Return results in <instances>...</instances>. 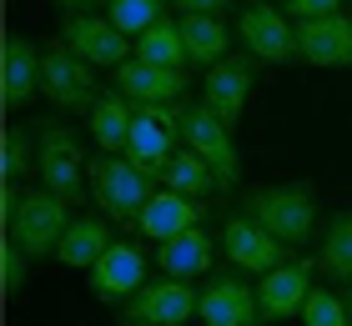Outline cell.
I'll return each mask as SVG.
<instances>
[{
    "label": "cell",
    "instance_id": "cell-32",
    "mask_svg": "<svg viewBox=\"0 0 352 326\" xmlns=\"http://www.w3.org/2000/svg\"><path fill=\"white\" fill-rule=\"evenodd\" d=\"M176 5H182L186 15H221L232 0H176Z\"/></svg>",
    "mask_w": 352,
    "mask_h": 326
},
{
    "label": "cell",
    "instance_id": "cell-20",
    "mask_svg": "<svg viewBox=\"0 0 352 326\" xmlns=\"http://www.w3.org/2000/svg\"><path fill=\"white\" fill-rule=\"evenodd\" d=\"M41 86V51L36 40L25 36H6V86H0V101L6 110H21Z\"/></svg>",
    "mask_w": 352,
    "mask_h": 326
},
{
    "label": "cell",
    "instance_id": "cell-34",
    "mask_svg": "<svg viewBox=\"0 0 352 326\" xmlns=\"http://www.w3.org/2000/svg\"><path fill=\"white\" fill-rule=\"evenodd\" d=\"M342 306H347V321H352V281H347V291H342Z\"/></svg>",
    "mask_w": 352,
    "mask_h": 326
},
{
    "label": "cell",
    "instance_id": "cell-1",
    "mask_svg": "<svg viewBox=\"0 0 352 326\" xmlns=\"http://www.w3.org/2000/svg\"><path fill=\"white\" fill-rule=\"evenodd\" d=\"M242 211L252 221H262L282 246L302 251L317 236V201L307 181H287V186H257L242 196Z\"/></svg>",
    "mask_w": 352,
    "mask_h": 326
},
{
    "label": "cell",
    "instance_id": "cell-27",
    "mask_svg": "<svg viewBox=\"0 0 352 326\" xmlns=\"http://www.w3.org/2000/svg\"><path fill=\"white\" fill-rule=\"evenodd\" d=\"M166 0H106V15L116 21V30H126V36H141L146 25L162 21Z\"/></svg>",
    "mask_w": 352,
    "mask_h": 326
},
{
    "label": "cell",
    "instance_id": "cell-22",
    "mask_svg": "<svg viewBox=\"0 0 352 326\" xmlns=\"http://www.w3.org/2000/svg\"><path fill=\"white\" fill-rule=\"evenodd\" d=\"M91 136H96V145L101 151H116V156H126V141H131V126H136V106L126 101L121 91H111V95H101L91 110Z\"/></svg>",
    "mask_w": 352,
    "mask_h": 326
},
{
    "label": "cell",
    "instance_id": "cell-15",
    "mask_svg": "<svg viewBox=\"0 0 352 326\" xmlns=\"http://www.w3.org/2000/svg\"><path fill=\"white\" fill-rule=\"evenodd\" d=\"M141 286H146V256H141V246H131V241H111L106 256L91 266V291L106 306H116V301H131Z\"/></svg>",
    "mask_w": 352,
    "mask_h": 326
},
{
    "label": "cell",
    "instance_id": "cell-19",
    "mask_svg": "<svg viewBox=\"0 0 352 326\" xmlns=\"http://www.w3.org/2000/svg\"><path fill=\"white\" fill-rule=\"evenodd\" d=\"M156 271L176 276V281H197V276H206V271H212V236H206L201 226H191V231L162 241V246H156Z\"/></svg>",
    "mask_w": 352,
    "mask_h": 326
},
{
    "label": "cell",
    "instance_id": "cell-12",
    "mask_svg": "<svg viewBox=\"0 0 352 326\" xmlns=\"http://www.w3.org/2000/svg\"><path fill=\"white\" fill-rule=\"evenodd\" d=\"M297 56L317 65V71H347L352 65V15H317V21H297Z\"/></svg>",
    "mask_w": 352,
    "mask_h": 326
},
{
    "label": "cell",
    "instance_id": "cell-23",
    "mask_svg": "<svg viewBox=\"0 0 352 326\" xmlns=\"http://www.w3.org/2000/svg\"><path fill=\"white\" fill-rule=\"evenodd\" d=\"M162 186L166 191H182V196H191V201H206L212 191H221L217 186V171L206 166V161L191 151V145H182L171 161H166V171H162Z\"/></svg>",
    "mask_w": 352,
    "mask_h": 326
},
{
    "label": "cell",
    "instance_id": "cell-16",
    "mask_svg": "<svg viewBox=\"0 0 352 326\" xmlns=\"http://www.w3.org/2000/svg\"><path fill=\"white\" fill-rule=\"evenodd\" d=\"M131 106H136V101H131ZM176 136H182V130H171V126L162 121L156 101H141V106H136L131 141H126V156H131L146 176H162V171H166V161L176 156Z\"/></svg>",
    "mask_w": 352,
    "mask_h": 326
},
{
    "label": "cell",
    "instance_id": "cell-17",
    "mask_svg": "<svg viewBox=\"0 0 352 326\" xmlns=\"http://www.w3.org/2000/svg\"><path fill=\"white\" fill-rule=\"evenodd\" d=\"M116 91L126 95V101H182V95L191 91L186 71H176V65H151V60H126L116 65Z\"/></svg>",
    "mask_w": 352,
    "mask_h": 326
},
{
    "label": "cell",
    "instance_id": "cell-21",
    "mask_svg": "<svg viewBox=\"0 0 352 326\" xmlns=\"http://www.w3.org/2000/svg\"><path fill=\"white\" fill-rule=\"evenodd\" d=\"M106 246H111V226H106V216H71L66 236H60L56 261H60V266H71V271H91L96 261L106 256Z\"/></svg>",
    "mask_w": 352,
    "mask_h": 326
},
{
    "label": "cell",
    "instance_id": "cell-25",
    "mask_svg": "<svg viewBox=\"0 0 352 326\" xmlns=\"http://www.w3.org/2000/svg\"><path fill=\"white\" fill-rule=\"evenodd\" d=\"M317 266L332 281H352V211H338L322 231V246H317Z\"/></svg>",
    "mask_w": 352,
    "mask_h": 326
},
{
    "label": "cell",
    "instance_id": "cell-6",
    "mask_svg": "<svg viewBox=\"0 0 352 326\" xmlns=\"http://www.w3.org/2000/svg\"><path fill=\"white\" fill-rule=\"evenodd\" d=\"M41 91L51 95L60 110H91L101 95H96V80H91V60H81L66 40H51L41 45Z\"/></svg>",
    "mask_w": 352,
    "mask_h": 326
},
{
    "label": "cell",
    "instance_id": "cell-5",
    "mask_svg": "<svg viewBox=\"0 0 352 326\" xmlns=\"http://www.w3.org/2000/svg\"><path fill=\"white\" fill-rule=\"evenodd\" d=\"M182 141L217 171V186H221V191H236V176H242L236 141H232V126L221 121L212 106H186V116H182Z\"/></svg>",
    "mask_w": 352,
    "mask_h": 326
},
{
    "label": "cell",
    "instance_id": "cell-14",
    "mask_svg": "<svg viewBox=\"0 0 352 326\" xmlns=\"http://www.w3.org/2000/svg\"><path fill=\"white\" fill-rule=\"evenodd\" d=\"M252 86H257V71H252L247 56H227L217 65H206V80H201V106H212L227 126L242 121V110L252 101Z\"/></svg>",
    "mask_w": 352,
    "mask_h": 326
},
{
    "label": "cell",
    "instance_id": "cell-2",
    "mask_svg": "<svg viewBox=\"0 0 352 326\" xmlns=\"http://www.w3.org/2000/svg\"><path fill=\"white\" fill-rule=\"evenodd\" d=\"M156 196V176H146L131 156L101 151L91 161V201L101 206V216H111L116 226H136L141 206Z\"/></svg>",
    "mask_w": 352,
    "mask_h": 326
},
{
    "label": "cell",
    "instance_id": "cell-4",
    "mask_svg": "<svg viewBox=\"0 0 352 326\" xmlns=\"http://www.w3.org/2000/svg\"><path fill=\"white\" fill-rule=\"evenodd\" d=\"M71 201H60V196L51 186H30L21 191V206H15V216L6 226V236L21 246L30 261H41V256H56L60 251V236H66V226H71Z\"/></svg>",
    "mask_w": 352,
    "mask_h": 326
},
{
    "label": "cell",
    "instance_id": "cell-11",
    "mask_svg": "<svg viewBox=\"0 0 352 326\" xmlns=\"http://www.w3.org/2000/svg\"><path fill=\"white\" fill-rule=\"evenodd\" d=\"M221 251H227V261H232L236 271L267 276L272 266H282V261H287L292 246H282L262 221H252L247 211H236V216H227V226H221Z\"/></svg>",
    "mask_w": 352,
    "mask_h": 326
},
{
    "label": "cell",
    "instance_id": "cell-18",
    "mask_svg": "<svg viewBox=\"0 0 352 326\" xmlns=\"http://www.w3.org/2000/svg\"><path fill=\"white\" fill-rule=\"evenodd\" d=\"M201 216H206V201H191V196H182V191H156L151 201L141 206L131 231L151 236V241H171V236L191 231V226H201Z\"/></svg>",
    "mask_w": 352,
    "mask_h": 326
},
{
    "label": "cell",
    "instance_id": "cell-10",
    "mask_svg": "<svg viewBox=\"0 0 352 326\" xmlns=\"http://www.w3.org/2000/svg\"><path fill=\"white\" fill-rule=\"evenodd\" d=\"M236 36L257 60H272V65H287V60H302L297 56V30L287 25V15L267 0H252V5L236 15Z\"/></svg>",
    "mask_w": 352,
    "mask_h": 326
},
{
    "label": "cell",
    "instance_id": "cell-24",
    "mask_svg": "<svg viewBox=\"0 0 352 326\" xmlns=\"http://www.w3.org/2000/svg\"><path fill=\"white\" fill-rule=\"evenodd\" d=\"M182 40H186L191 65H217V60H227V45H232L221 15H182Z\"/></svg>",
    "mask_w": 352,
    "mask_h": 326
},
{
    "label": "cell",
    "instance_id": "cell-33",
    "mask_svg": "<svg viewBox=\"0 0 352 326\" xmlns=\"http://www.w3.org/2000/svg\"><path fill=\"white\" fill-rule=\"evenodd\" d=\"M60 10H96V5H106V0H56Z\"/></svg>",
    "mask_w": 352,
    "mask_h": 326
},
{
    "label": "cell",
    "instance_id": "cell-28",
    "mask_svg": "<svg viewBox=\"0 0 352 326\" xmlns=\"http://www.w3.org/2000/svg\"><path fill=\"white\" fill-rule=\"evenodd\" d=\"M36 166V136L25 126H10L6 130V145H0V176L6 181H21V171Z\"/></svg>",
    "mask_w": 352,
    "mask_h": 326
},
{
    "label": "cell",
    "instance_id": "cell-9",
    "mask_svg": "<svg viewBox=\"0 0 352 326\" xmlns=\"http://www.w3.org/2000/svg\"><path fill=\"white\" fill-rule=\"evenodd\" d=\"M191 312H197V291L191 281H146L131 301L121 306V326H182Z\"/></svg>",
    "mask_w": 352,
    "mask_h": 326
},
{
    "label": "cell",
    "instance_id": "cell-8",
    "mask_svg": "<svg viewBox=\"0 0 352 326\" xmlns=\"http://www.w3.org/2000/svg\"><path fill=\"white\" fill-rule=\"evenodd\" d=\"M197 316L201 326H262V306H257V291L236 281V271H217L197 291Z\"/></svg>",
    "mask_w": 352,
    "mask_h": 326
},
{
    "label": "cell",
    "instance_id": "cell-26",
    "mask_svg": "<svg viewBox=\"0 0 352 326\" xmlns=\"http://www.w3.org/2000/svg\"><path fill=\"white\" fill-rule=\"evenodd\" d=\"M136 60H151V65H176V71H186V40H182V25H171L166 15L156 25H146L136 36Z\"/></svg>",
    "mask_w": 352,
    "mask_h": 326
},
{
    "label": "cell",
    "instance_id": "cell-13",
    "mask_svg": "<svg viewBox=\"0 0 352 326\" xmlns=\"http://www.w3.org/2000/svg\"><path fill=\"white\" fill-rule=\"evenodd\" d=\"M312 271L317 261L297 256V261H282L272 266L262 281H257V306H262V321H287V316H302V301L312 291Z\"/></svg>",
    "mask_w": 352,
    "mask_h": 326
},
{
    "label": "cell",
    "instance_id": "cell-3",
    "mask_svg": "<svg viewBox=\"0 0 352 326\" xmlns=\"http://www.w3.org/2000/svg\"><path fill=\"white\" fill-rule=\"evenodd\" d=\"M36 171H41V186H51L60 201H81L91 191V161L76 141V130L60 121H41L36 130Z\"/></svg>",
    "mask_w": 352,
    "mask_h": 326
},
{
    "label": "cell",
    "instance_id": "cell-30",
    "mask_svg": "<svg viewBox=\"0 0 352 326\" xmlns=\"http://www.w3.org/2000/svg\"><path fill=\"white\" fill-rule=\"evenodd\" d=\"M25 271H30V256L6 236L0 241V286H6V296H15V291L25 286Z\"/></svg>",
    "mask_w": 352,
    "mask_h": 326
},
{
    "label": "cell",
    "instance_id": "cell-31",
    "mask_svg": "<svg viewBox=\"0 0 352 326\" xmlns=\"http://www.w3.org/2000/svg\"><path fill=\"white\" fill-rule=\"evenodd\" d=\"M287 15H297V21H317V15H338L342 0H282Z\"/></svg>",
    "mask_w": 352,
    "mask_h": 326
},
{
    "label": "cell",
    "instance_id": "cell-7",
    "mask_svg": "<svg viewBox=\"0 0 352 326\" xmlns=\"http://www.w3.org/2000/svg\"><path fill=\"white\" fill-rule=\"evenodd\" d=\"M60 40H66L81 60L111 65V71L136 56V40L126 36V30H116L111 15H91V10H66V21H60Z\"/></svg>",
    "mask_w": 352,
    "mask_h": 326
},
{
    "label": "cell",
    "instance_id": "cell-29",
    "mask_svg": "<svg viewBox=\"0 0 352 326\" xmlns=\"http://www.w3.org/2000/svg\"><path fill=\"white\" fill-rule=\"evenodd\" d=\"M302 326H352V321H347V306H342L338 291L312 286L307 301H302Z\"/></svg>",
    "mask_w": 352,
    "mask_h": 326
}]
</instances>
